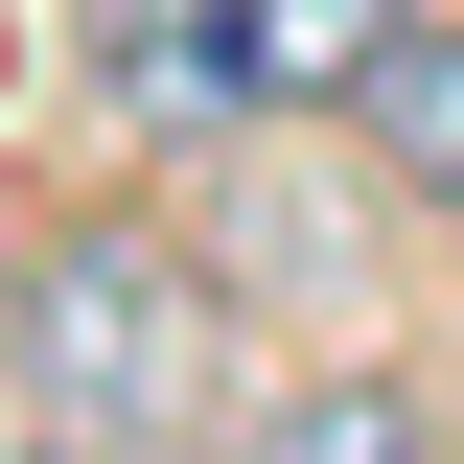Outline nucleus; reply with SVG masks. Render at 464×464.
Segmentation results:
<instances>
[{
	"instance_id": "nucleus-3",
	"label": "nucleus",
	"mask_w": 464,
	"mask_h": 464,
	"mask_svg": "<svg viewBox=\"0 0 464 464\" xmlns=\"http://www.w3.org/2000/svg\"><path fill=\"white\" fill-rule=\"evenodd\" d=\"M372 163H395V186H441V209H464V0H418V47L372 70Z\"/></svg>"
},
{
	"instance_id": "nucleus-1",
	"label": "nucleus",
	"mask_w": 464,
	"mask_h": 464,
	"mask_svg": "<svg viewBox=\"0 0 464 464\" xmlns=\"http://www.w3.org/2000/svg\"><path fill=\"white\" fill-rule=\"evenodd\" d=\"M418 0H93V93L140 140H256V116H372Z\"/></svg>"
},
{
	"instance_id": "nucleus-2",
	"label": "nucleus",
	"mask_w": 464,
	"mask_h": 464,
	"mask_svg": "<svg viewBox=\"0 0 464 464\" xmlns=\"http://www.w3.org/2000/svg\"><path fill=\"white\" fill-rule=\"evenodd\" d=\"M0 372L70 418V441H140V418L209 395V302H186V256H140V232H70L47 279L0 302Z\"/></svg>"
}]
</instances>
